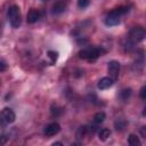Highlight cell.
Returning <instances> with one entry per match:
<instances>
[{"label":"cell","mask_w":146,"mask_h":146,"mask_svg":"<svg viewBox=\"0 0 146 146\" xmlns=\"http://www.w3.org/2000/svg\"><path fill=\"white\" fill-rule=\"evenodd\" d=\"M7 16H8V21L11 27L14 29H18L21 26L22 23V14L19 10V7L14 5L11 7H9L8 11H7Z\"/></svg>","instance_id":"obj_1"},{"label":"cell","mask_w":146,"mask_h":146,"mask_svg":"<svg viewBox=\"0 0 146 146\" xmlns=\"http://www.w3.org/2000/svg\"><path fill=\"white\" fill-rule=\"evenodd\" d=\"M129 9L127 7H120V8H116L114 10H112L111 13H108L105 17V24L107 26H114L116 24L120 23V17L125 14Z\"/></svg>","instance_id":"obj_2"},{"label":"cell","mask_w":146,"mask_h":146,"mask_svg":"<svg viewBox=\"0 0 146 146\" xmlns=\"http://www.w3.org/2000/svg\"><path fill=\"white\" fill-rule=\"evenodd\" d=\"M100 54H102V50L99 48H97V47H88V48L82 49L79 52V57L80 58H83V59L94 60L97 57H99Z\"/></svg>","instance_id":"obj_3"},{"label":"cell","mask_w":146,"mask_h":146,"mask_svg":"<svg viewBox=\"0 0 146 146\" xmlns=\"http://www.w3.org/2000/svg\"><path fill=\"white\" fill-rule=\"evenodd\" d=\"M146 38V30L141 26H135L129 32V39L133 42H140Z\"/></svg>","instance_id":"obj_4"},{"label":"cell","mask_w":146,"mask_h":146,"mask_svg":"<svg viewBox=\"0 0 146 146\" xmlns=\"http://www.w3.org/2000/svg\"><path fill=\"white\" fill-rule=\"evenodd\" d=\"M16 119V115L14 113V111L11 108H3L1 111V121H2V125H5L6 123H13Z\"/></svg>","instance_id":"obj_5"},{"label":"cell","mask_w":146,"mask_h":146,"mask_svg":"<svg viewBox=\"0 0 146 146\" xmlns=\"http://www.w3.org/2000/svg\"><path fill=\"white\" fill-rule=\"evenodd\" d=\"M120 68H121V66H120V63H119V62H116V60H111V62L108 63L107 71H108L110 76H111L113 80H115V79L119 76Z\"/></svg>","instance_id":"obj_6"},{"label":"cell","mask_w":146,"mask_h":146,"mask_svg":"<svg viewBox=\"0 0 146 146\" xmlns=\"http://www.w3.org/2000/svg\"><path fill=\"white\" fill-rule=\"evenodd\" d=\"M59 130H60V125H59L57 122H51V123H49V124L44 128L43 132H44L46 136L51 137V136L57 135V133L59 132Z\"/></svg>","instance_id":"obj_7"},{"label":"cell","mask_w":146,"mask_h":146,"mask_svg":"<svg viewBox=\"0 0 146 146\" xmlns=\"http://www.w3.org/2000/svg\"><path fill=\"white\" fill-rule=\"evenodd\" d=\"M114 83V80L111 78V76H105V78H102L98 83H97V87L98 89L100 90H105V89H108L110 87H112Z\"/></svg>","instance_id":"obj_8"},{"label":"cell","mask_w":146,"mask_h":146,"mask_svg":"<svg viewBox=\"0 0 146 146\" xmlns=\"http://www.w3.org/2000/svg\"><path fill=\"white\" fill-rule=\"evenodd\" d=\"M65 9H66V3L63 0H58L52 5V14H55V15L62 14Z\"/></svg>","instance_id":"obj_9"},{"label":"cell","mask_w":146,"mask_h":146,"mask_svg":"<svg viewBox=\"0 0 146 146\" xmlns=\"http://www.w3.org/2000/svg\"><path fill=\"white\" fill-rule=\"evenodd\" d=\"M40 18V13L36 9H30V11L27 13V23L33 24L35 22H38V19Z\"/></svg>","instance_id":"obj_10"},{"label":"cell","mask_w":146,"mask_h":146,"mask_svg":"<svg viewBox=\"0 0 146 146\" xmlns=\"http://www.w3.org/2000/svg\"><path fill=\"white\" fill-rule=\"evenodd\" d=\"M110 135H111V131L107 128H103L98 132V138H99V140L105 141V140H107V138L110 137Z\"/></svg>","instance_id":"obj_11"},{"label":"cell","mask_w":146,"mask_h":146,"mask_svg":"<svg viewBox=\"0 0 146 146\" xmlns=\"http://www.w3.org/2000/svg\"><path fill=\"white\" fill-rule=\"evenodd\" d=\"M128 144L129 145H131V146H137V145H140V139L136 136V135H133V133H131L129 137H128Z\"/></svg>","instance_id":"obj_12"},{"label":"cell","mask_w":146,"mask_h":146,"mask_svg":"<svg viewBox=\"0 0 146 146\" xmlns=\"http://www.w3.org/2000/svg\"><path fill=\"white\" fill-rule=\"evenodd\" d=\"M114 125H115V129L116 130H123L124 128H125V125H127V121L124 120V119H122V117H120V119H117L116 121H115V123H114Z\"/></svg>","instance_id":"obj_13"},{"label":"cell","mask_w":146,"mask_h":146,"mask_svg":"<svg viewBox=\"0 0 146 146\" xmlns=\"http://www.w3.org/2000/svg\"><path fill=\"white\" fill-rule=\"evenodd\" d=\"M104 120H105V113L104 112H97L95 114V116H94V122L97 123V124L103 123Z\"/></svg>","instance_id":"obj_14"},{"label":"cell","mask_w":146,"mask_h":146,"mask_svg":"<svg viewBox=\"0 0 146 146\" xmlns=\"http://www.w3.org/2000/svg\"><path fill=\"white\" fill-rule=\"evenodd\" d=\"M88 131H89L88 127L83 125V127H81V128L78 130V132H76V137H78V138H83V137L87 135V132H88Z\"/></svg>","instance_id":"obj_15"},{"label":"cell","mask_w":146,"mask_h":146,"mask_svg":"<svg viewBox=\"0 0 146 146\" xmlns=\"http://www.w3.org/2000/svg\"><path fill=\"white\" fill-rule=\"evenodd\" d=\"M130 94H131V90L130 89H123L120 92V97H121L122 100H128V98L130 97Z\"/></svg>","instance_id":"obj_16"},{"label":"cell","mask_w":146,"mask_h":146,"mask_svg":"<svg viewBox=\"0 0 146 146\" xmlns=\"http://www.w3.org/2000/svg\"><path fill=\"white\" fill-rule=\"evenodd\" d=\"M90 3V0H78V7L81 8V9H84L89 6Z\"/></svg>","instance_id":"obj_17"},{"label":"cell","mask_w":146,"mask_h":146,"mask_svg":"<svg viewBox=\"0 0 146 146\" xmlns=\"http://www.w3.org/2000/svg\"><path fill=\"white\" fill-rule=\"evenodd\" d=\"M48 56H49V58L51 59V62L55 63L56 59H57V57H58V54H57L56 51H48Z\"/></svg>","instance_id":"obj_18"},{"label":"cell","mask_w":146,"mask_h":146,"mask_svg":"<svg viewBox=\"0 0 146 146\" xmlns=\"http://www.w3.org/2000/svg\"><path fill=\"white\" fill-rule=\"evenodd\" d=\"M139 96H140V98H143V99H146V86H144V87L140 89Z\"/></svg>","instance_id":"obj_19"},{"label":"cell","mask_w":146,"mask_h":146,"mask_svg":"<svg viewBox=\"0 0 146 146\" xmlns=\"http://www.w3.org/2000/svg\"><path fill=\"white\" fill-rule=\"evenodd\" d=\"M6 67H7V65H6L5 59H1V62H0V72H5Z\"/></svg>","instance_id":"obj_20"},{"label":"cell","mask_w":146,"mask_h":146,"mask_svg":"<svg viewBox=\"0 0 146 146\" xmlns=\"http://www.w3.org/2000/svg\"><path fill=\"white\" fill-rule=\"evenodd\" d=\"M141 133H143L144 136L146 135V125H144V127H143V129H141Z\"/></svg>","instance_id":"obj_21"},{"label":"cell","mask_w":146,"mask_h":146,"mask_svg":"<svg viewBox=\"0 0 146 146\" xmlns=\"http://www.w3.org/2000/svg\"><path fill=\"white\" fill-rule=\"evenodd\" d=\"M52 145H54V146H55V145H63V144H62V143H60V141H56V143H54V144H52Z\"/></svg>","instance_id":"obj_22"},{"label":"cell","mask_w":146,"mask_h":146,"mask_svg":"<svg viewBox=\"0 0 146 146\" xmlns=\"http://www.w3.org/2000/svg\"><path fill=\"white\" fill-rule=\"evenodd\" d=\"M143 116H146V107H145L144 111H143Z\"/></svg>","instance_id":"obj_23"},{"label":"cell","mask_w":146,"mask_h":146,"mask_svg":"<svg viewBox=\"0 0 146 146\" xmlns=\"http://www.w3.org/2000/svg\"><path fill=\"white\" fill-rule=\"evenodd\" d=\"M41 1H43V2H47V1H49V0H41Z\"/></svg>","instance_id":"obj_24"}]
</instances>
